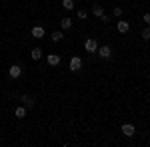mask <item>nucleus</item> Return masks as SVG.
<instances>
[{
  "label": "nucleus",
  "mask_w": 150,
  "mask_h": 147,
  "mask_svg": "<svg viewBox=\"0 0 150 147\" xmlns=\"http://www.w3.org/2000/svg\"><path fill=\"white\" fill-rule=\"evenodd\" d=\"M98 56L102 58V60H110V58H112V48L108 44L100 46V48H98Z\"/></svg>",
  "instance_id": "f257e3e1"
},
{
  "label": "nucleus",
  "mask_w": 150,
  "mask_h": 147,
  "mask_svg": "<svg viewBox=\"0 0 150 147\" xmlns=\"http://www.w3.org/2000/svg\"><path fill=\"white\" fill-rule=\"evenodd\" d=\"M80 70H82V58L72 56L70 58V72H80Z\"/></svg>",
  "instance_id": "f03ea898"
},
{
  "label": "nucleus",
  "mask_w": 150,
  "mask_h": 147,
  "mask_svg": "<svg viewBox=\"0 0 150 147\" xmlns=\"http://www.w3.org/2000/svg\"><path fill=\"white\" fill-rule=\"evenodd\" d=\"M84 48H86V52H96V50H98V42H96L94 38H88V40L84 42Z\"/></svg>",
  "instance_id": "7ed1b4c3"
},
{
  "label": "nucleus",
  "mask_w": 150,
  "mask_h": 147,
  "mask_svg": "<svg viewBox=\"0 0 150 147\" xmlns=\"http://www.w3.org/2000/svg\"><path fill=\"white\" fill-rule=\"evenodd\" d=\"M8 76H10V78H20V76H22V68H20V66H10V70H8Z\"/></svg>",
  "instance_id": "20e7f679"
},
{
  "label": "nucleus",
  "mask_w": 150,
  "mask_h": 147,
  "mask_svg": "<svg viewBox=\"0 0 150 147\" xmlns=\"http://www.w3.org/2000/svg\"><path fill=\"white\" fill-rule=\"evenodd\" d=\"M122 133H124L126 137H132L134 133H136V129H134V125H132V123H124V125H122Z\"/></svg>",
  "instance_id": "39448f33"
},
{
  "label": "nucleus",
  "mask_w": 150,
  "mask_h": 147,
  "mask_svg": "<svg viewBox=\"0 0 150 147\" xmlns=\"http://www.w3.org/2000/svg\"><path fill=\"white\" fill-rule=\"evenodd\" d=\"M116 28H118V32H120V34H128V32H130V24L124 22V20H120V22L116 24Z\"/></svg>",
  "instance_id": "423d86ee"
},
{
  "label": "nucleus",
  "mask_w": 150,
  "mask_h": 147,
  "mask_svg": "<svg viewBox=\"0 0 150 147\" xmlns=\"http://www.w3.org/2000/svg\"><path fill=\"white\" fill-rule=\"evenodd\" d=\"M20 102L24 103V107H32V105H34V100H32L30 95H26V93H22V95H20Z\"/></svg>",
  "instance_id": "0eeeda50"
},
{
  "label": "nucleus",
  "mask_w": 150,
  "mask_h": 147,
  "mask_svg": "<svg viewBox=\"0 0 150 147\" xmlns=\"http://www.w3.org/2000/svg\"><path fill=\"white\" fill-rule=\"evenodd\" d=\"M32 38H44V28L42 26H32Z\"/></svg>",
  "instance_id": "6e6552de"
},
{
  "label": "nucleus",
  "mask_w": 150,
  "mask_h": 147,
  "mask_svg": "<svg viewBox=\"0 0 150 147\" xmlns=\"http://www.w3.org/2000/svg\"><path fill=\"white\" fill-rule=\"evenodd\" d=\"M90 12H92V14L96 16V18H102V16H104V8L100 6V4H94V6H92V10H90Z\"/></svg>",
  "instance_id": "1a4fd4ad"
},
{
  "label": "nucleus",
  "mask_w": 150,
  "mask_h": 147,
  "mask_svg": "<svg viewBox=\"0 0 150 147\" xmlns=\"http://www.w3.org/2000/svg\"><path fill=\"white\" fill-rule=\"evenodd\" d=\"M48 64H50V66H58V64H60V56H58V54H48Z\"/></svg>",
  "instance_id": "9d476101"
},
{
  "label": "nucleus",
  "mask_w": 150,
  "mask_h": 147,
  "mask_svg": "<svg viewBox=\"0 0 150 147\" xmlns=\"http://www.w3.org/2000/svg\"><path fill=\"white\" fill-rule=\"evenodd\" d=\"M16 117H18V119L26 117V107H24V105H16Z\"/></svg>",
  "instance_id": "9b49d317"
},
{
  "label": "nucleus",
  "mask_w": 150,
  "mask_h": 147,
  "mask_svg": "<svg viewBox=\"0 0 150 147\" xmlns=\"http://www.w3.org/2000/svg\"><path fill=\"white\" fill-rule=\"evenodd\" d=\"M30 56H32V60H40V58H42V50H40V48H32Z\"/></svg>",
  "instance_id": "f8f14e48"
},
{
  "label": "nucleus",
  "mask_w": 150,
  "mask_h": 147,
  "mask_svg": "<svg viewBox=\"0 0 150 147\" xmlns=\"http://www.w3.org/2000/svg\"><path fill=\"white\" fill-rule=\"evenodd\" d=\"M64 10H74V0H62Z\"/></svg>",
  "instance_id": "ddd939ff"
},
{
  "label": "nucleus",
  "mask_w": 150,
  "mask_h": 147,
  "mask_svg": "<svg viewBox=\"0 0 150 147\" xmlns=\"http://www.w3.org/2000/svg\"><path fill=\"white\" fill-rule=\"evenodd\" d=\"M60 24H62V30H68L70 26H72V20H70V18H62Z\"/></svg>",
  "instance_id": "4468645a"
},
{
  "label": "nucleus",
  "mask_w": 150,
  "mask_h": 147,
  "mask_svg": "<svg viewBox=\"0 0 150 147\" xmlns=\"http://www.w3.org/2000/svg\"><path fill=\"white\" fill-rule=\"evenodd\" d=\"M50 38H52V42H60V40L64 38V34H62V32H52Z\"/></svg>",
  "instance_id": "2eb2a0df"
},
{
  "label": "nucleus",
  "mask_w": 150,
  "mask_h": 147,
  "mask_svg": "<svg viewBox=\"0 0 150 147\" xmlns=\"http://www.w3.org/2000/svg\"><path fill=\"white\" fill-rule=\"evenodd\" d=\"M112 14H114L116 18H120V16H122V8H120V6H116V8H112Z\"/></svg>",
  "instance_id": "dca6fc26"
},
{
  "label": "nucleus",
  "mask_w": 150,
  "mask_h": 147,
  "mask_svg": "<svg viewBox=\"0 0 150 147\" xmlns=\"http://www.w3.org/2000/svg\"><path fill=\"white\" fill-rule=\"evenodd\" d=\"M76 14H78V18H80V20H86V16H88V10H78Z\"/></svg>",
  "instance_id": "f3484780"
},
{
  "label": "nucleus",
  "mask_w": 150,
  "mask_h": 147,
  "mask_svg": "<svg viewBox=\"0 0 150 147\" xmlns=\"http://www.w3.org/2000/svg\"><path fill=\"white\" fill-rule=\"evenodd\" d=\"M142 38H144V40H150V26L142 30Z\"/></svg>",
  "instance_id": "a211bd4d"
},
{
  "label": "nucleus",
  "mask_w": 150,
  "mask_h": 147,
  "mask_svg": "<svg viewBox=\"0 0 150 147\" xmlns=\"http://www.w3.org/2000/svg\"><path fill=\"white\" fill-rule=\"evenodd\" d=\"M144 22L150 26V12H146V14H144Z\"/></svg>",
  "instance_id": "6ab92c4d"
}]
</instances>
